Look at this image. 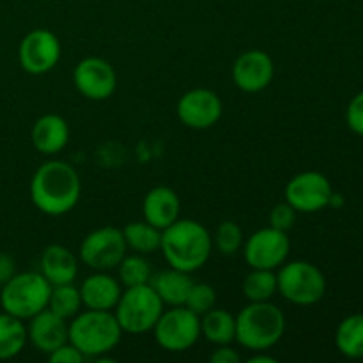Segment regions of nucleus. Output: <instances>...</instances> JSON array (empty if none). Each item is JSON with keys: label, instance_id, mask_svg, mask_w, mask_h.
Masks as SVG:
<instances>
[{"label": "nucleus", "instance_id": "f257e3e1", "mask_svg": "<svg viewBox=\"0 0 363 363\" xmlns=\"http://www.w3.org/2000/svg\"><path fill=\"white\" fill-rule=\"evenodd\" d=\"M82 181L77 170L62 160H50L34 172L30 199L35 208L48 216H62L78 204Z\"/></svg>", "mask_w": 363, "mask_h": 363}, {"label": "nucleus", "instance_id": "f03ea898", "mask_svg": "<svg viewBox=\"0 0 363 363\" xmlns=\"http://www.w3.org/2000/svg\"><path fill=\"white\" fill-rule=\"evenodd\" d=\"M160 250L170 268L194 273L211 257L213 236L201 222L179 218L162 230Z\"/></svg>", "mask_w": 363, "mask_h": 363}, {"label": "nucleus", "instance_id": "7ed1b4c3", "mask_svg": "<svg viewBox=\"0 0 363 363\" xmlns=\"http://www.w3.org/2000/svg\"><path fill=\"white\" fill-rule=\"evenodd\" d=\"M286 332V315L272 301H250L236 315V342L248 351H268Z\"/></svg>", "mask_w": 363, "mask_h": 363}, {"label": "nucleus", "instance_id": "20e7f679", "mask_svg": "<svg viewBox=\"0 0 363 363\" xmlns=\"http://www.w3.org/2000/svg\"><path fill=\"white\" fill-rule=\"evenodd\" d=\"M123 337L116 315L108 311L78 312L67 325V340L84 354L85 358H96L108 354L119 344Z\"/></svg>", "mask_w": 363, "mask_h": 363}, {"label": "nucleus", "instance_id": "39448f33", "mask_svg": "<svg viewBox=\"0 0 363 363\" xmlns=\"http://www.w3.org/2000/svg\"><path fill=\"white\" fill-rule=\"evenodd\" d=\"M52 287V284L41 275V272L14 273L2 286L0 305L7 314L21 321H28L35 314L48 308Z\"/></svg>", "mask_w": 363, "mask_h": 363}, {"label": "nucleus", "instance_id": "423d86ee", "mask_svg": "<svg viewBox=\"0 0 363 363\" xmlns=\"http://www.w3.org/2000/svg\"><path fill=\"white\" fill-rule=\"evenodd\" d=\"M163 314V301L151 284L126 287L113 308L117 323L123 333L142 335L155 328Z\"/></svg>", "mask_w": 363, "mask_h": 363}, {"label": "nucleus", "instance_id": "0eeeda50", "mask_svg": "<svg viewBox=\"0 0 363 363\" xmlns=\"http://www.w3.org/2000/svg\"><path fill=\"white\" fill-rule=\"evenodd\" d=\"M279 293L287 301L308 307L323 300L326 293V279L321 269L307 261L284 262L277 273Z\"/></svg>", "mask_w": 363, "mask_h": 363}, {"label": "nucleus", "instance_id": "6e6552de", "mask_svg": "<svg viewBox=\"0 0 363 363\" xmlns=\"http://www.w3.org/2000/svg\"><path fill=\"white\" fill-rule=\"evenodd\" d=\"M160 347L169 353H183L191 350L201 339V315L184 305L163 311L152 328Z\"/></svg>", "mask_w": 363, "mask_h": 363}, {"label": "nucleus", "instance_id": "1a4fd4ad", "mask_svg": "<svg viewBox=\"0 0 363 363\" xmlns=\"http://www.w3.org/2000/svg\"><path fill=\"white\" fill-rule=\"evenodd\" d=\"M128 245L123 229L105 225L91 230L80 243V259L96 272H110L126 257Z\"/></svg>", "mask_w": 363, "mask_h": 363}, {"label": "nucleus", "instance_id": "9d476101", "mask_svg": "<svg viewBox=\"0 0 363 363\" xmlns=\"http://www.w3.org/2000/svg\"><path fill=\"white\" fill-rule=\"evenodd\" d=\"M291 240L287 233L275 227H262L255 230L243 245V257L250 268L273 269L284 264L289 257Z\"/></svg>", "mask_w": 363, "mask_h": 363}, {"label": "nucleus", "instance_id": "9b49d317", "mask_svg": "<svg viewBox=\"0 0 363 363\" xmlns=\"http://www.w3.org/2000/svg\"><path fill=\"white\" fill-rule=\"evenodd\" d=\"M333 188L328 177L315 170L296 174L286 186V202L296 213H318L328 208Z\"/></svg>", "mask_w": 363, "mask_h": 363}, {"label": "nucleus", "instance_id": "f8f14e48", "mask_svg": "<svg viewBox=\"0 0 363 363\" xmlns=\"http://www.w3.org/2000/svg\"><path fill=\"white\" fill-rule=\"evenodd\" d=\"M60 52V41L53 32L35 28L21 39L18 59L28 74H45L59 64Z\"/></svg>", "mask_w": 363, "mask_h": 363}, {"label": "nucleus", "instance_id": "ddd939ff", "mask_svg": "<svg viewBox=\"0 0 363 363\" xmlns=\"http://www.w3.org/2000/svg\"><path fill=\"white\" fill-rule=\"evenodd\" d=\"M73 82L84 98L103 101L116 92L117 74L108 60L101 57H87L74 67Z\"/></svg>", "mask_w": 363, "mask_h": 363}, {"label": "nucleus", "instance_id": "4468645a", "mask_svg": "<svg viewBox=\"0 0 363 363\" xmlns=\"http://www.w3.org/2000/svg\"><path fill=\"white\" fill-rule=\"evenodd\" d=\"M222 113V99L211 89H191L177 101V117L191 130H208L215 126Z\"/></svg>", "mask_w": 363, "mask_h": 363}, {"label": "nucleus", "instance_id": "2eb2a0df", "mask_svg": "<svg viewBox=\"0 0 363 363\" xmlns=\"http://www.w3.org/2000/svg\"><path fill=\"white\" fill-rule=\"evenodd\" d=\"M275 77V64L262 50H248L233 66V82L240 91L255 94L268 87Z\"/></svg>", "mask_w": 363, "mask_h": 363}, {"label": "nucleus", "instance_id": "dca6fc26", "mask_svg": "<svg viewBox=\"0 0 363 363\" xmlns=\"http://www.w3.org/2000/svg\"><path fill=\"white\" fill-rule=\"evenodd\" d=\"M27 335L35 350L50 354L67 342V321L45 308L28 319Z\"/></svg>", "mask_w": 363, "mask_h": 363}, {"label": "nucleus", "instance_id": "f3484780", "mask_svg": "<svg viewBox=\"0 0 363 363\" xmlns=\"http://www.w3.org/2000/svg\"><path fill=\"white\" fill-rule=\"evenodd\" d=\"M80 289L82 305L91 311L112 312L123 294V286L117 279L106 272H96L82 282Z\"/></svg>", "mask_w": 363, "mask_h": 363}, {"label": "nucleus", "instance_id": "a211bd4d", "mask_svg": "<svg viewBox=\"0 0 363 363\" xmlns=\"http://www.w3.org/2000/svg\"><path fill=\"white\" fill-rule=\"evenodd\" d=\"M144 220L160 230L172 225L181 215V201L176 191L169 186H156L147 191L144 199Z\"/></svg>", "mask_w": 363, "mask_h": 363}, {"label": "nucleus", "instance_id": "6ab92c4d", "mask_svg": "<svg viewBox=\"0 0 363 363\" xmlns=\"http://www.w3.org/2000/svg\"><path fill=\"white\" fill-rule=\"evenodd\" d=\"M30 138L35 151L53 156L62 151L69 142V126L64 117L57 113H46L34 123Z\"/></svg>", "mask_w": 363, "mask_h": 363}, {"label": "nucleus", "instance_id": "aec40b11", "mask_svg": "<svg viewBox=\"0 0 363 363\" xmlns=\"http://www.w3.org/2000/svg\"><path fill=\"white\" fill-rule=\"evenodd\" d=\"M39 266H41V275L52 286L73 284L78 275V259L64 245H48L43 250Z\"/></svg>", "mask_w": 363, "mask_h": 363}, {"label": "nucleus", "instance_id": "412c9836", "mask_svg": "<svg viewBox=\"0 0 363 363\" xmlns=\"http://www.w3.org/2000/svg\"><path fill=\"white\" fill-rule=\"evenodd\" d=\"M152 289L158 293L162 298L163 305H170V307H181L186 303V298L190 294L194 280H191L190 273H184L181 269L169 268L165 272H160L151 277Z\"/></svg>", "mask_w": 363, "mask_h": 363}, {"label": "nucleus", "instance_id": "4be33fe9", "mask_svg": "<svg viewBox=\"0 0 363 363\" xmlns=\"http://www.w3.org/2000/svg\"><path fill=\"white\" fill-rule=\"evenodd\" d=\"M201 335L215 346L236 340V318L223 308L213 307L201 315Z\"/></svg>", "mask_w": 363, "mask_h": 363}, {"label": "nucleus", "instance_id": "5701e85b", "mask_svg": "<svg viewBox=\"0 0 363 363\" xmlns=\"http://www.w3.org/2000/svg\"><path fill=\"white\" fill-rule=\"evenodd\" d=\"M27 326L14 315L2 312L0 314V360H9L18 357L27 344Z\"/></svg>", "mask_w": 363, "mask_h": 363}, {"label": "nucleus", "instance_id": "b1692460", "mask_svg": "<svg viewBox=\"0 0 363 363\" xmlns=\"http://www.w3.org/2000/svg\"><path fill=\"white\" fill-rule=\"evenodd\" d=\"M335 346L344 357L363 358V314L350 315L337 326Z\"/></svg>", "mask_w": 363, "mask_h": 363}, {"label": "nucleus", "instance_id": "393cba45", "mask_svg": "<svg viewBox=\"0 0 363 363\" xmlns=\"http://www.w3.org/2000/svg\"><path fill=\"white\" fill-rule=\"evenodd\" d=\"M128 248L135 254H155L162 247V230L149 222H130L123 229Z\"/></svg>", "mask_w": 363, "mask_h": 363}, {"label": "nucleus", "instance_id": "a878e982", "mask_svg": "<svg viewBox=\"0 0 363 363\" xmlns=\"http://www.w3.org/2000/svg\"><path fill=\"white\" fill-rule=\"evenodd\" d=\"M279 293L277 273L273 269H257L252 272L243 280V294L248 301H269Z\"/></svg>", "mask_w": 363, "mask_h": 363}, {"label": "nucleus", "instance_id": "bb28decb", "mask_svg": "<svg viewBox=\"0 0 363 363\" xmlns=\"http://www.w3.org/2000/svg\"><path fill=\"white\" fill-rule=\"evenodd\" d=\"M48 308L57 314L59 318L73 319L82 308V296L80 289L74 287L73 284H62V286H53L52 294L48 300Z\"/></svg>", "mask_w": 363, "mask_h": 363}, {"label": "nucleus", "instance_id": "cd10ccee", "mask_svg": "<svg viewBox=\"0 0 363 363\" xmlns=\"http://www.w3.org/2000/svg\"><path fill=\"white\" fill-rule=\"evenodd\" d=\"M117 269H119V282L124 287L144 286V284L151 282V266L142 254L126 255L119 262Z\"/></svg>", "mask_w": 363, "mask_h": 363}, {"label": "nucleus", "instance_id": "c85d7f7f", "mask_svg": "<svg viewBox=\"0 0 363 363\" xmlns=\"http://www.w3.org/2000/svg\"><path fill=\"white\" fill-rule=\"evenodd\" d=\"M213 245H215L220 254L234 255L243 245V230L238 223L230 222V220L220 223L215 236H213Z\"/></svg>", "mask_w": 363, "mask_h": 363}, {"label": "nucleus", "instance_id": "c756f323", "mask_svg": "<svg viewBox=\"0 0 363 363\" xmlns=\"http://www.w3.org/2000/svg\"><path fill=\"white\" fill-rule=\"evenodd\" d=\"M215 305H216V291L213 289L209 284H204V282L195 284L194 282L184 307L190 308V311L195 312L197 315H202V314H206L208 311H211Z\"/></svg>", "mask_w": 363, "mask_h": 363}, {"label": "nucleus", "instance_id": "7c9ffc66", "mask_svg": "<svg viewBox=\"0 0 363 363\" xmlns=\"http://www.w3.org/2000/svg\"><path fill=\"white\" fill-rule=\"evenodd\" d=\"M294 223H296V209L287 202L277 204L269 213V225L275 227V229L287 233V230L293 229Z\"/></svg>", "mask_w": 363, "mask_h": 363}, {"label": "nucleus", "instance_id": "2f4dec72", "mask_svg": "<svg viewBox=\"0 0 363 363\" xmlns=\"http://www.w3.org/2000/svg\"><path fill=\"white\" fill-rule=\"evenodd\" d=\"M346 121L353 133L363 137V91L358 92L347 105Z\"/></svg>", "mask_w": 363, "mask_h": 363}, {"label": "nucleus", "instance_id": "473e14b6", "mask_svg": "<svg viewBox=\"0 0 363 363\" xmlns=\"http://www.w3.org/2000/svg\"><path fill=\"white\" fill-rule=\"evenodd\" d=\"M50 362L52 363H82L85 360L84 354L73 346V344L67 340L66 344H62L60 347H57L55 351L48 354Z\"/></svg>", "mask_w": 363, "mask_h": 363}, {"label": "nucleus", "instance_id": "72a5a7b5", "mask_svg": "<svg viewBox=\"0 0 363 363\" xmlns=\"http://www.w3.org/2000/svg\"><path fill=\"white\" fill-rule=\"evenodd\" d=\"M209 360L213 363H238L241 357L234 347H230V344H223V346L215 347V351L209 354Z\"/></svg>", "mask_w": 363, "mask_h": 363}, {"label": "nucleus", "instance_id": "f704fd0d", "mask_svg": "<svg viewBox=\"0 0 363 363\" xmlns=\"http://www.w3.org/2000/svg\"><path fill=\"white\" fill-rule=\"evenodd\" d=\"M16 273V262L9 254L0 252V287Z\"/></svg>", "mask_w": 363, "mask_h": 363}, {"label": "nucleus", "instance_id": "c9c22d12", "mask_svg": "<svg viewBox=\"0 0 363 363\" xmlns=\"http://www.w3.org/2000/svg\"><path fill=\"white\" fill-rule=\"evenodd\" d=\"M255 354H252L250 358H248V363H277V358L275 357H269L266 351H254Z\"/></svg>", "mask_w": 363, "mask_h": 363}, {"label": "nucleus", "instance_id": "e433bc0d", "mask_svg": "<svg viewBox=\"0 0 363 363\" xmlns=\"http://www.w3.org/2000/svg\"><path fill=\"white\" fill-rule=\"evenodd\" d=\"M342 204H344V197H342V195L335 194V191H333L332 197H330V204L328 206H332V208L339 209V208H342Z\"/></svg>", "mask_w": 363, "mask_h": 363}, {"label": "nucleus", "instance_id": "4c0bfd02", "mask_svg": "<svg viewBox=\"0 0 363 363\" xmlns=\"http://www.w3.org/2000/svg\"><path fill=\"white\" fill-rule=\"evenodd\" d=\"M362 220H363V211H362Z\"/></svg>", "mask_w": 363, "mask_h": 363}]
</instances>
